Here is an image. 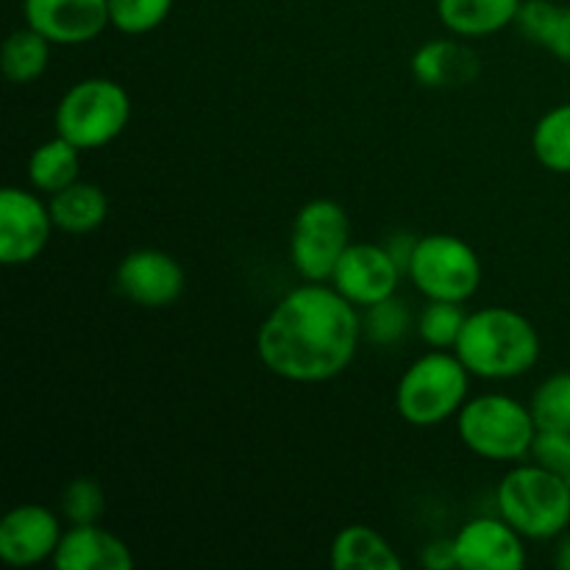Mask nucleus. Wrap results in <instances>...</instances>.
Segmentation results:
<instances>
[{
	"instance_id": "obj_1",
	"label": "nucleus",
	"mask_w": 570,
	"mask_h": 570,
	"mask_svg": "<svg viewBox=\"0 0 570 570\" xmlns=\"http://www.w3.org/2000/svg\"><path fill=\"white\" fill-rule=\"evenodd\" d=\"M362 337V309L328 282H306L262 321L256 354L284 382L323 384L348 371Z\"/></svg>"
},
{
	"instance_id": "obj_2",
	"label": "nucleus",
	"mask_w": 570,
	"mask_h": 570,
	"mask_svg": "<svg viewBox=\"0 0 570 570\" xmlns=\"http://www.w3.org/2000/svg\"><path fill=\"white\" fill-rule=\"evenodd\" d=\"M540 334L534 323L510 306H484L465 317L454 354L471 376L510 382L527 376L540 362Z\"/></svg>"
},
{
	"instance_id": "obj_3",
	"label": "nucleus",
	"mask_w": 570,
	"mask_h": 570,
	"mask_svg": "<svg viewBox=\"0 0 570 570\" xmlns=\"http://www.w3.org/2000/svg\"><path fill=\"white\" fill-rule=\"evenodd\" d=\"M495 510L527 540H554L570 527V482L540 462H512L495 488Z\"/></svg>"
},
{
	"instance_id": "obj_4",
	"label": "nucleus",
	"mask_w": 570,
	"mask_h": 570,
	"mask_svg": "<svg viewBox=\"0 0 570 570\" xmlns=\"http://www.w3.org/2000/svg\"><path fill=\"white\" fill-rule=\"evenodd\" d=\"M471 393V371L451 351L432 348L399 379L395 410L410 426L432 429L460 415Z\"/></svg>"
},
{
	"instance_id": "obj_5",
	"label": "nucleus",
	"mask_w": 570,
	"mask_h": 570,
	"mask_svg": "<svg viewBox=\"0 0 570 570\" xmlns=\"http://www.w3.org/2000/svg\"><path fill=\"white\" fill-rule=\"evenodd\" d=\"M456 434L471 454L493 462H521L532 456L538 423L532 410L504 393L473 395L456 415Z\"/></svg>"
},
{
	"instance_id": "obj_6",
	"label": "nucleus",
	"mask_w": 570,
	"mask_h": 570,
	"mask_svg": "<svg viewBox=\"0 0 570 570\" xmlns=\"http://www.w3.org/2000/svg\"><path fill=\"white\" fill-rule=\"evenodd\" d=\"M131 120V98L111 78H83L61 95L53 115L59 137L81 150H98L115 142Z\"/></svg>"
},
{
	"instance_id": "obj_7",
	"label": "nucleus",
	"mask_w": 570,
	"mask_h": 570,
	"mask_svg": "<svg viewBox=\"0 0 570 570\" xmlns=\"http://www.w3.org/2000/svg\"><path fill=\"white\" fill-rule=\"evenodd\" d=\"M406 276L423 298L465 304L482 284V262L465 239L454 234H426L417 239Z\"/></svg>"
},
{
	"instance_id": "obj_8",
	"label": "nucleus",
	"mask_w": 570,
	"mask_h": 570,
	"mask_svg": "<svg viewBox=\"0 0 570 570\" xmlns=\"http://www.w3.org/2000/svg\"><path fill=\"white\" fill-rule=\"evenodd\" d=\"M351 245V220L337 200L304 204L289 228V262L304 282H328Z\"/></svg>"
},
{
	"instance_id": "obj_9",
	"label": "nucleus",
	"mask_w": 570,
	"mask_h": 570,
	"mask_svg": "<svg viewBox=\"0 0 570 570\" xmlns=\"http://www.w3.org/2000/svg\"><path fill=\"white\" fill-rule=\"evenodd\" d=\"M56 223L50 206L37 193L6 187L0 193V262L9 267L31 265L50 245Z\"/></svg>"
},
{
	"instance_id": "obj_10",
	"label": "nucleus",
	"mask_w": 570,
	"mask_h": 570,
	"mask_svg": "<svg viewBox=\"0 0 570 570\" xmlns=\"http://www.w3.org/2000/svg\"><path fill=\"white\" fill-rule=\"evenodd\" d=\"M401 276H404V271L384 245L351 243L343 259L334 267L328 284L343 298H348L356 309H367L379 301L393 298L399 293Z\"/></svg>"
},
{
	"instance_id": "obj_11",
	"label": "nucleus",
	"mask_w": 570,
	"mask_h": 570,
	"mask_svg": "<svg viewBox=\"0 0 570 570\" xmlns=\"http://www.w3.org/2000/svg\"><path fill=\"white\" fill-rule=\"evenodd\" d=\"M115 284L122 298L145 309H167L184 293V267L159 248H139L122 256Z\"/></svg>"
},
{
	"instance_id": "obj_12",
	"label": "nucleus",
	"mask_w": 570,
	"mask_h": 570,
	"mask_svg": "<svg viewBox=\"0 0 570 570\" xmlns=\"http://www.w3.org/2000/svg\"><path fill=\"white\" fill-rule=\"evenodd\" d=\"M26 26L50 45H87L111 26L109 0H22Z\"/></svg>"
},
{
	"instance_id": "obj_13",
	"label": "nucleus",
	"mask_w": 570,
	"mask_h": 570,
	"mask_svg": "<svg viewBox=\"0 0 570 570\" xmlns=\"http://www.w3.org/2000/svg\"><path fill=\"white\" fill-rule=\"evenodd\" d=\"M523 534L504 518H471L454 534L456 566L462 570H521L527 566Z\"/></svg>"
},
{
	"instance_id": "obj_14",
	"label": "nucleus",
	"mask_w": 570,
	"mask_h": 570,
	"mask_svg": "<svg viewBox=\"0 0 570 570\" xmlns=\"http://www.w3.org/2000/svg\"><path fill=\"white\" fill-rule=\"evenodd\" d=\"M61 523L48 507L20 504L0 523V560L14 568H31L53 560L61 540Z\"/></svg>"
},
{
	"instance_id": "obj_15",
	"label": "nucleus",
	"mask_w": 570,
	"mask_h": 570,
	"mask_svg": "<svg viewBox=\"0 0 570 570\" xmlns=\"http://www.w3.org/2000/svg\"><path fill=\"white\" fill-rule=\"evenodd\" d=\"M50 562L59 570H131L134 554L109 529L98 523H72L61 534Z\"/></svg>"
},
{
	"instance_id": "obj_16",
	"label": "nucleus",
	"mask_w": 570,
	"mask_h": 570,
	"mask_svg": "<svg viewBox=\"0 0 570 570\" xmlns=\"http://www.w3.org/2000/svg\"><path fill=\"white\" fill-rule=\"evenodd\" d=\"M412 76L432 89L462 87L479 76V59L456 39H429L412 56Z\"/></svg>"
},
{
	"instance_id": "obj_17",
	"label": "nucleus",
	"mask_w": 570,
	"mask_h": 570,
	"mask_svg": "<svg viewBox=\"0 0 570 570\" xmlns=\"http://www.w3.org/2000/svg\"><path fill=\"white\" fill-rule=\"evenodd\" d=\"M523 0H438V20L462 39H484L518 20Z\"/></svg>"
},
{
	"instance_id": "obj_18",
	"label": "nucleus",
	"mask_w": 570,
	"mask_h": 570,
	"mask_svg": "<svg viewBox=\"0 0 570 570\" xmlns=\"http://www.w3.org/2000/svg\"><path fill=\"white\" fill-rule=\"evenodd\" d=\"M50 215L59 232L89 234L100 228L109 217V198L98 184L76 181L61 193L50 195Z\"/></svg>"
},
{
	"instance_id": "obj_19",
	"label": "nucleus",
	"mask_w": 570,
	"mask_h": 570,
	"mask_svg": "<svg viewBox=\"0 0 570 570\" xmlns=\"http://www.w3.org/2000/svg\"><path fill=\"white\" fill-rule=\"evenodd\" d=\"M332 566L337 570H401V557L371 527H345L332 543Z\"/></svg>"
},
{
	"instance_id": "obj_20",
	"label": "nucleus",
	"mask_w": 570,
	"mask_h": 570,
	"mask_svg": "<svg viewBox=\"0 0 570 570\" xmlns=\"http://www.w3.org/2000/svg\"><path fill=\"white\" fill-rule=\"evenodd\" d=\"M78 173H81V148L67 142L59 134L48 142L37 145L28 159V181L37 193L45 195H56L76 184Z\"/></svg>"
},
{
	"instance_id": "obj_21",
	"label": "nucleus",
	"mask_w": 570,
	"mask_h": 570,
	"mask_svg": "<svg viewBox=\"0 0 570 570\" xmlns=\"http://www.w3.org/2000/svg\"><path fill=\"white\" fill-rule=\"evenodd\" d=\"M515 26L529 42L551 50L557 59L570 65V6L551 0H523Z\"/></svg>"
},
{
	"instance_id": "obj_22",
	"label": "nucleus",
	"mask_w": 570,
	"mask_h": 570,
	"mask_svg": "<svg viewBox=\"0 0 570 570\" xmlns=\"http://www.w3.org/2000/svg\"><path fill=\"white\" fill-rule=\"evenodd\" d=\"M534 159L557 176H570V104L546 111L532 131Z\"/></svg>"
},
{
	"instance_id": "obj_23",
	"label": "nucleus",
	"mask_w": 570,
	"mask_h": 570,
	"mask_svg": "<svg viewBox=\"0 0 570 570\" xmlns=\"http://www.w3.org/2000/svg\"><path fill=\"white\" fill-rule=\"evenodd\" d=\"M3 72L11 83H33L50 61V42L31 26L11 33L3 45Z\"/></svg>"
},
{
	"instance_id": "obj_24",
	"label": "nucleus",
	"mask_w": 570,
	"mask_h": 570,
	"mask_svg": "<svg viewBox=\"0 0 570 570\" xmlns=\"http://www.w3.org/2000/svg\"><path fill=\"white\" fill-rule=\"evenodd\" d=\"M538 432H570V371L551 373L529 401Z\"/></svg>"
},
{
	"instance_id": "obj_25",
	"label": "nucleus",
	"mask_w": 570,
	"mask_h": 570,
	"mask_svg": "<svg viewBox=\"0 0 570 570\" xmlns=\"http://www.w3.org/2000/svg\"><path fill=\"white\" fill-rule=\"evenodd\" d=\"M412 326H415V321H412L410 306L395 295L362 309V334H365L367 343L382 345V348L399 345Z\"/></svg>"
},
{
	"instance_id": "obj_26",
	"label": "nucleus",
	"mask_w": 570,
	"mask_h": 570,
	"mask_svg": "<svg viewBox=\"0 0 570 570\" xmlns=\"http://www.w3.org/2000/svg\"><path fill=\"white\" fill-rule=\"evenodd\" d=\"M468 312L454 301H429L415 321V332L429 348L449 351L460 340Z\"/></svg>"
},
{
	"instance_id": "obj_27",
	"label": "nucleus",
	"mask_w": 570,
	"mask_h": 570,
	"mask_svg": "<svg viewBox=\"0 0 570 570\" xmlns=\"http://www.w3.org/2000/svg\"><path fill=\"white\" fill-rule=\"evenodd\" d=\"M176 0H109L111 26L128 37L150 33L170 17Z\"/></svg>"
},
{
	"instance_id": "obj_28",
	"label": "nucleus",
	"mask_w": 570,
	"mask_h": 570,
	"mask_svg": "<svg viewBox=\"0 0 570 570\" xmlns=\"http://www.w3.org/2000/svg\"><path fill=\"white\" fill-rule=\"evenodd\" d=\"M106 512V495L95 479H72L61 493V515L70 523H98Z\"/></svg>"
},
{
	"instance_id": "obj_29",
	"label": "nucleus",
	"mask_w": 570,
	"mask_h": 570,
	"mask_svg": "<svg viewBox=\"0 0 570 570\" xmlns=\"http://www.w3.org/2000/svg\"><path fill=\"white\" fill-rule=\"evenodd\" d=\"M532 460L549 471L570 476V432H538L532 445Z\"/></svg>"
},
{
	"instance_id": "obj_30",
	"label": "nucleus",
	"mask_w": 570,
	"mask_h": 570,
	"mask_svg": "<svg viewBox=\"0 0 570 570\" xmlns=\"http://www.w3.org/2000/svg\"><path fill=\"white\" fill-rule=\"evenodd\" d=\"M423 568L429 570H449V568H460L456 566V549H454V538H440L432 540V543L423 549L421 554Z\"/></svg>"
},
{
	"instance_id": "obj_31",
	"label": "nucleus",
	"mask_w": 570,
	"mask_h": 570,
	"mask_svg": "<svg viewBox=\"0 0 570 570\" xmlns=\"http://www.w3.org/2000/svg\"><path fill=\"white\" fill-rule=\"evenodd\" d=\"M417 239H421V237H412V234L404 232V234H393V239H390V243L384 245V248H387L390 254H393V259L399 262L401 271H404V273H406V267H410L412 254H415Z\"/></svg>"
},
{
	"instance_id": "obj_32",
	"label": "nucleus",
	"mask_w": 570,
	"mask_h": 570,
	"mask_svg": "<svg viewBox=\"0 0 570 570\" xmlns=\"http://www.w3.org/2000/svg\"><path fill=\"white\" fill-rule=\"evenodd\" d=\"M554 562H557V568L570 570V538H566L560 546H557Z\"/></svg>"
},
{
	"instance_id": "obj_33",
	"label": "nucleus",
	"mask_w": 570,
	"mask_h": 570,
	"mask_svg": "<svg viewBox=\"0 0 570 570\" xmlns=\"http://www.w3.org/2000/svg\"><path fill=\"white\" fill-rule=\"evenodd\" d=\"M566 479H568V482H570V476H566Z\"/></svg>"
}]
</instances>
